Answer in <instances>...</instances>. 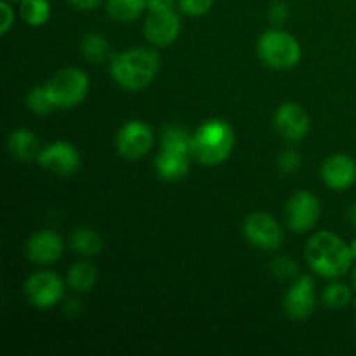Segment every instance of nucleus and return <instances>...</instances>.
<instances>
[{"instance_id":"e433bc0d","label":"nucleus","mask_w":356,"mask_h":356,"mask_svg":"<svg viewBox=\"0 0 356 356\" xmlns=\"http://www.w3.org/2000/svg\"><path fill=\"white\" fill-rule=\"evenodd\" d=\"M9 2H21V0H9Z\"/></svg>"},{"instance_id":"cd10ccee","label":"nucleus","mask_w":356,"mask_h":356,"mask_svg":"<svg viewBox=\"0 0 356 356\" xmlns=\"http://www.w3.org/2000/svg\"><path fill=\"white\" fill-rule=\"evenodd\" d=\"M278 167H280L282 172H296L301 167V156L294 149H287L278 156Z\"/></svg>"},{"instance_id":"72a5a7b5","label":"nucleus","mask_w":356,"mask_h":356,"mask_svg":"<svg viewBox=\"0 0 356 356\" xmlns=\"http://www.w3.org/2000/svg\"><path fill=\"white\" fill-rule=\"evenodd\" d=\"M348 218H350L351 225H353L355 228H356V202H355L353 205H351L350 211H348Z\"/></svg>"},{"instance_id":"f3484780","label":"nucleus","mask_w":356,"mask_h":356,"mask_svg":"<svg viewBox=\"0 0 356 356\" xmlns=\"http://www.w3.org/2000/svg\"><path fill=\"white\" fill-rule=\"evenodd\" d=\"M191 159H193V156L160 149V153L155 159V170L156 174H159L160 179L170 181V183L181 181L188 176V172H190Z\"/></svg>"},{"instance_id":"f257e3e1","label":"nucleus","mask_w":356,"mask_h":356,"mask_svg":"<svg viewBox=\"0 0 356 356\" xmlns=\"http://www.w3.org/2000/svg\"><path fill=\"white\" fill-rule=\"evenodd\" d=\"M305 257L315 273L332 280L346 275L355 261L351 247L330 232L315 233L306 243Z\"/></svg>"},{"instance_id":"a878e982","label":"nucleus","mask_w":356,"mask_h":356,"mask_svg":"<svg viewBox=\"0 0 356 356\" xmlns=\"http://www.w3.org/2000/svg\"><path fill=\"white\" fill-rule=\"evenodd\" d=\"M177 3H179L181 13L191 17H198L204 16L212 9L214 0H177Z\"/></svg>"},{"instance_id":"c756f323","label":"nucleus","mask_w":356,"mask_h":356,"mask_svg":"<svg viewBox=\"0 0 356 356\" xmlns=\"http://www.w3.org/2000/svg\"><path fill=\"white\" fill-rule=\"evenodd\" d=\"M270 19L273 21V23H285V21L289 19V16H291V10H289V6L285 2H282V0H277V2H273L270 6Z\"/></svg>"},{"instance_id":"c9c22d12","label":"nucleus","mask_w":356,"mask_h":356,"mask_svg":"<svg viewBox=\"0 0 356 356\" xmlns=\"http://www.w3.org/2000/svg\"><path fill=\"white\" fill-rule=\"evenodd\" d=\"M353 284H355V287H356V270H355V273H353Z\"/></svg>"},{"instance_id":"393cba45","label":"nucleus","mask_w":356,"mask_h":356,"mask_svg":"<svg viewBox=\"0 0 356 356\" xmlns=\"http://www.w3.org/2000/svg\"><path fill=\"white\" fill-rule=\"evenodd\" d=\"M351 299H353L351 289L346 284H341V282H334V284L327 285L325 291H323V302L330 309L346 308Z\"/></svg>"},{"instance_id":"9b49d317","label":"nucleus","mask_w":356,"mask_h":356,"mask_svg":"<svg viewBox=\"0 0 356 356\" xmlns=\"http://www.w3.org/2000/svg\"><path fill=\"white\" fill-rule=\"evenodd\" d=\"M37 162L56 176H72L82 165L79 149L66 141H56L42 148Z\"/></svg>"},{"instance_id":"a211bd4d","label":"nucleus","mask_w":356,"mask_h":356,"mask_svg":"<svg viewBox=\"0 0 356 356\" xmlns=\"http://www.w3.org/2000/svg\"><path fill=\"white\" fill-rule=\"evenodd\" d=\"M160 149L193 156V134L181 125H167L160 139Z\"/></svg>"},{"instance_id":"dca6fc26","label":"nucleus","mask_w":356,"mask_h":356,"mask_svg":"<svg viewBox=\"0 0 356 356\" xmlns=\"http://www.w3.org/2000/svg\"><path fill=\"white\" fill-rule=\"evenodd\" d=\"M7 148L9 153L19 162H33L38 160L42 152L40 139L31 132L30 129H16L7 138Z\"/></svg>"},{"instance_id":"423d86ee","label":"nucleus","mask_w":356,"mask_h":356,"mask_svg":"<svg viewBox=\"0 0 356 356\" xmlns=\"http://www.w3.org/2000/svg\"><path fill=\"white\" fill-rule=\"evenodd\" d=\"M243 236L261 250H275L284 242V232L277 219L268 212H252L243 221Z\"/></svg>"},{"instance_id":"7ed1b4c3","label":"nucleus","mask_w":356,"mask_h":356,"mask_svg":"<svg viewBox=\"0 0 356 356\" xmlns=\"http://www.w3.org/2000/svg\"><path fill=\"white\" fill-rule=\"evenodd\" d=\"M236 136L232 125L221 118L204 122L193 134V156L202 165L216 167L229 159Z\"/></svg>"},{"instance_id":"1a4fd4ad","label":"nucleus","mask_w":356,"mask_h":356,"mask_svg":"<svg viewBox=\"0 0 356 356\" xmlns=\"http://www.w3.org/2000/svg\"><path fill=\"white\" fill-rule=\"evenodd\" d=\"M320 214H322V205H320L318 198L305 190L292 195L285 207L289 228L296 233H305L315 228Z\"/></svg>"},{"instance_id":"412c9836","label":"nucleus","mask_w":356,"mask_h":356,"mask_svg":"<svg viewBox=\"0 0 356 356\" xmlns=\"http://www.w3.org/2000/svg\"><path fill=\"white\" fill-rule=\"evenodd\" d=\"M148 9L146 0H106V13L120 23H131Z\"/></svg>"},{"instance_id":"7c9ffc66","label":"nucleus","mask_w":356,"mask_h":356,"mask_svg":"<svg viewBox=\"0 0 356 356\" xmlns=\"http://www.w3.org/2000/svg\"><path fill=\"white\" fill-rule=\"evenodd\" d=\"M68 2L79 10H92L99 6L101 0H68Z\"/></svg>"},{"instance_id":"6ab92c4d","label":"nucleus","mask_w":356,"mask_h":356,"mask_svg":"<svg viewBox=\"0 0 356 356\" xmlns=\"http://www.w3.org/2000/svg\"><path fill=\"white\" fill-rule=\"evenodd\" d=\"M70 243L76 254L86 257L96 256L103 250V238L96 229L89 228V226H79L73 229L70 235Z\"/></svg>"},{"instance_id":"2eb2a0df","label":"nucleus","mask_w":356,"mask_h":356,"mask_svg":"<svg viewBox=\"0 0 356 356\" xmlns=\"http://www.w3.org/2000/svg\"><path fill=\"white\" fill-rule=\"evenodd\" d=\"M322 179L330 190H348L356 181V162L343 153L330 155L322 165Z\"/></svg>"},{"instance_id":"4468645a","label":"nucleus","mask_w":356,"mask_h":356,"mask_svg":"<svg viewBox=\"0 0 356 356\" xmlns=\"http://www.w3.org/2000/svg\"><path fill=\"white\" fill-rule=\"evenodd\" d=\"M65 252V242L61 236L51 229H42L30 236L26 243L28 259L38 266H49L61 259Z\"/></svg>"},{"instance_id":"c85d7f7f","label":"nucleus","mask_w":356,"mask_h":356,"mask_svg":"<svg viewBox=\"0 0 356 356\" xmlns=\"http://www.w3.org/2000/svg\"><path fill=\"white\" fill-rule=\"evenodd\" d=\"M0 14H2V21H0V33L7 35L10 28L14 26V9L10 6L9 0H2L0 2Z\"/></svg>"},{"instance_id":"2f4dec72","label":"nucleus","mask_w":356,"mask_h":356,"mask_svg":"<svg viewBox=\"0 0 356 356\" xmlns=\"http://www.w3.org/2000/svg\"><path fill=\"white\" fill-rule=\"evenodd\" d=\"M146 2H148V10H159L174 7L176 0H146Z\"/></svg>"},{"instance_id":"b1692460","label":"nucleus","mask_w":356,"mask_h":356,"mask_svg":"<svg viewBox=\"0 0 356 356\" xmlns=\"http://www.w3.org/2000/svg\"><path fill=\"white\" fill-rule=\"evenodd\" d=\"M26 106L28 110L33 111L35 115H40V117H45V115H51L52 111L56 110V103L52 101L51 94H49L47 87L45 86H37L28 92L26 96Z\"/></svg>"},{"instance_id":"f03ea898","label":"nucleus","mask_w":356,"mask_h":356,"mask_svg":"<svg viewBox=\"0 0 356 356\" xmlns=\"http://www.w3.org/2000/svg\"><path fill=\"white\" fill-rule=\"evenodd\" d=\"M160 70L156 52L146 47H131L111 59V79L125 90H143L155 80Z\"/></svg>"},{"instance_id":"9d476101","label":"nucleus","mask_w":356,"mask_h":356,"mask_svg":"<svg viewBox=\"0 0 356 356\" xmlns=\"http://www.w3.org/2000/svg\"><path fill=\"white\" fill-rule=\"evenodd\" d=\"M181 33L179 14L174 7L170 9L148 10L145 21V37L156 47H167L174 44Z\"/></svg>"},{"instance_id":"4c0bfd02","label":"nucleus","mask_w":356,"mask_h":356,"mask_svg":"<svg viewBox=\"0 0 356 356\" xmlns=\"http://www.w3.org/2000/svg\"><path fill=\"white\" fill-rule=\"evenodd\" d=\"M353 305H355V308H356V299H355V302H353Z\"/></svg>"},{"instance_id":"aec40b11","label":"nucleus","mask_w":356,"mask_h":356,"mask_svg":"<svg viewBox=\"0 0 356 356\" xmlns=\"http://www.w3.org/2000/svg\"><path fill=\"white\" fill-rule=\"evenodd\" d=\"M66 282L72 291L80 292V294L90 292L97 282V268L89 261H79L68 270Z\"/></svg>"},{"instance_id":"20e7f679","label":"nucleus","mask_w":356,"mask_h":356,"mask_svg":"<svg viewBox=\"0 0 356 356\" xmlns=\"http://www.w3.org/2000/svg\"><path fill=\"white\" fill-rule=\"evenodd\" d=\"M257 54L266 66L278 72H285L299 65L302 51L294 35L275 28V30L264 31L259 37Z\"/></svg>"},{"instance_id":"f8f14e48","label":"nucleus","mask_w":356,"mask_h":356,"mask_svg":"<svg viewBox=\"0 0 356 356\" xmlns=\"http://www.w3.org/2000/svg\"><path fill=\"white\" fill-rule=\"evenodd\" d=\"M316 305L315 282L309 275L296 278L284 299V309L289 318L306 320L313 315Z\"/></svg>"},{"instance_id":"473e14b6","label":"nucleus","mask_w":356,"mask_h":356,"mask_svg":"<svg viewBox=\"0 0 356 356\" xmlns=\"http://www.w3.org/2000/svg\"><path fill=\"white\" fill-rule=\"evenodd\" d=\"M65 309L66 313H68V316H75L79 315L80 309H82V305H80L79 299H70V302H66Z\"/></svg>"},{"instance_id":"bb28decb","label":"nucleus","mask_w":356,"mask_h":356,"mask_svg":"<svg viewBox=\"0 0 356 356\" xmlns=\"http://www.w3.org/2000/svg\"><path fill=\"white\" fill-rule=\"evenodd\" d=\"M271 271L275 273V277H278L280 280H292L298 275V266L292 259L289 257H278L275 259V263L271 264Z\"/></svg>"},{"instance_id":"39448f33","label":"nucleus","mask_w":356,"mask_h":356,"mask_svg":"<svg viewBox=\"0 0 356 356\" xmlns=\"http://www.w3.org/2000/svg\"><path fill=\"white\" fill-rule=\"evenodd\" d=\"M45 87H47L56 106L68 110L86 99L90 82L89 75L83 70L68 66V68H61L59 72H56L47 80Z\"/></svg>"},{"instance_id":"f704fd0d","label":"nucleus","mask_w":356,"mask_h":356,"mask_svg":"<svg viewBox=\"0 0 356 356\" xmlns=\"http://www.w3.org/2000/svg\"><path fill=\"white\" fill-rule=\"evenodd\" d=\"M350 247H351V254H353V259L356 261V238L351 242Z\"/></svg>"},{"instance_id":"5701e85b","label":"nucleus","mask_w":356,"mask_h":356,"mask_svg":"<svg viewBox=\"0 0 356 356\" xmlns=\"http://www.w3.org/2000/svg\"><path fill=\"white\" fill-rule=\"evenodd\" d=\"M19 13L30 26H44L51 17V3L49 0H21Z\"/></svg>"},{"instance_id":"ddd939ff","label":"nucleus","mask_w":356,"mask_h":356,"mask_svg":"<svg viewBox=\"0 0 356 356\" xmlns=\"http://www.w3.org/2000/svg\"><path fill=\"white\" fill-rule=\"evenodd\" d=\"M275 129L287 141H301L309 132V115L301 104L284 103L278 106L273 117Z\"/></svg>"},{"instance_id":"0eeeda50","label":"nucleus","mask_w":356,"mask_h":356,"mask_svg":"<svg viewBox=\"0 0 356 356\" xmlns=\"http://www.w3.org/2000/svg\"><path fill=\"white\" fill-rule=\"evenodd\" d=\"M24 294L35 308H52L65 296V282L52 271H37L24 282Z\"/></svg>"},{"instance_id":"6e6552de","label":"nucleus","mask_w":356,"mask_h":356,"mask_svg":"<svg viewBox=\"0 0 356 356\" xmlns=\"http://www.w3.org/2000/svg\"><path fill=\"white\" fill-rule=\"evenodd\" d=\"M153 141L155 138L148 124L141 120H131L120 127L115 145L120 156L127 160H138L148 155L149 149L153 148Z\"/></svg>"},{"instance_id":"4be33fe9","label":"nucleus","mask_w":356,"mask_h":356,"mask_svg":"<svg viewBox=\"0 0 356 356\" xmlns=\"http://www.w3.org/2000/svg\"><path fill=\"white\" fill-rule=\"evenodd\" d=\"M80 49H82V54L86 56L89 61L97 63V65L108 61L111 56L110 42H108V38L104 37L103 33H97V31L87 33L86 37L82 38Z\"/></svg>"}]
</instances>
